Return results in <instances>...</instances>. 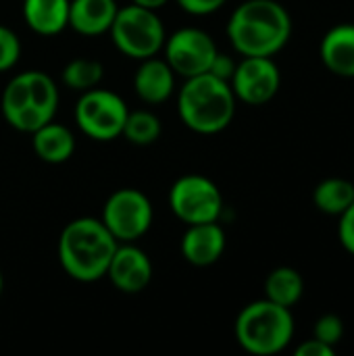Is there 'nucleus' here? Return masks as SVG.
<instances>
[{"mask_svg":"<svg viewBox=\"0 0 354 356\" xmlns=\"http://www.w3.org/2000/svg\"><path fill=\"white\" fill-rule=\"evenodd\" d=\"M292 35V17L277 0H246L227 21V38L242 56H275Z\"/></svg>","mask_w":354,"mask_h":356,"instance_id":"nucleus-1","label":"nucleus"},{"mask_svg":"<svg viewBox=\"0 0 354 356\" xmlns=\"http://www.w3.org/2000/svg\"><path fill=\"white\" fill-rule=\"evenodd\" d=\"M119 242L100 219L79 217L65 225L58 238V261L65 273L77 282L92 284L106 275Z\"/></svg>","mask_w":354,"mask_h":356,"instance_id":"nucleus-2","label":"nucleus"},{"mask_svg":"<svg viewBox=\"0 0 354 356\" xmlns=\"http://www.w3.org/2000/svg\"><path fill=\"white\" fill-rule=\"evenodd\" d=\"M177 113L192 131L219 134L234 121L236 94L230 81L211 73L188 77L177 94Z\"/></svg>","mask_w":354,"mask_h":356,"instance_id":"nucleus-3","label":"nucleus"},{"mask_svg":"<svg viewBox=\"0 0 354 356\" xmlns=\"http://www.w3.org/2000/svg\"><path fill=\"white\" fill-rule=\"evenodd\" d=\"M292 338V309L275 305L267 298L246 305L236 319V340L250 355H277L290 346Z\"/></svg>","mask_w":354,"mask_h":356,"instance_id":"nucleus-4","label":"nucleus"},{"mask_svg":"<svg viewBox=\"0 0 354 356\" xmlns=\"http://www.w3.org/2000/svg\"><path fill=\"white\" fill-rule=\"evenodd\" d=\"M108 33L119 52L136 60L156 56L167 40L163 21L156 10L138 6L134 2L117 10Z\"/></svg>","mask_w":354,"mask_h":356,"instance_id":"nucleus-5","label":"nucleus"},{"mask_svg":"<svg viewBox=\"0 0 354 356\" xmlns=\"http://www.w3.org/2000/svg\"><path fill=\"white\" fill-rule=\"evenodd\" d=\"M125 100L111 90H86L75 104V123L92 140L108 142L121 136L127 119Z\"/></svg>","mask_w":354,"mask_h":356,"instance_id":"nucleus-6","label":"nucleus"},{"mask_svg":"<svg viewBox=\"0 0 354 356\" xmlns=\"http://www.w3.org/2000/svg\"><path fill=\"white\" fill-rule=\"evenodd\" d=\"M169 207L186 225L219 221L223 213V196L215 181L204 175H184L169 190Z\"/></svg>","mask_w":354,"mask_h":356,"instance_id":"nucleus-7","label":"nucleus"},{"mask_svg":"<svg viewBox=\"0 0 354 356\" xmlns=\"http://www.w3.org/2000/svg\"><path fill=\"white\" fill-rule=\"evenodd\" d=\"M152 204L136 188H123L108 196L102 209V223L117 242H134L152 225Z\"/></svg>","mask_w":354,"mask_h":356,"instance_id":"nucleus-8","label":"nucleus"},{"mask_svg":"<svg viewBox=\"0 0 354 356\" xmlns=\"http://www.w3.org/2000/svg\"><path fill=\"white\" fill-rule=\"evenodd\" d=\"M163 50L165 60L169 63L173 73L186 79L209 73L211 63L219 52L215 40L198 27H184L173 31L165 40Z\"/></svg>","mask_w":354,"mask_h":356,"instance_id":"nucleus-9","label":"nucleus"},{"mask_svg":"<svg viewBox=\"0 0 354 356\" xmlns=\"http://www.w3.org/2000/svg\"><path fill=\"white\" fill-rule=\"evenodd\" d=\"M236 100L250 106L267 104L282 86V73L273 56H244L230 79Z\"/></svg>","mask_w":354,"mask_h":356,"instance_id":"nucleus-10","label":"nucleus"},{"mask_svg":"<svg viewBox=\"0 0 354 356\" xmlns=\"http://www.w3.org/2000/svg\"><path fill=\"white\" fill-rule=\"evenodd\" d=\"M106 277L119 292L140 294L152 282V263L142 248L123 242V246H117L108 263Z\"/></svg>","mask_w":354,"mask_h":356,"instance_id":"nucleus-11","label":"nucleus"},{"mask_svg":"<svg viewBox=\"0 0 354 356\" xmlns=\"http://www.w3.org/2000/svg\"><path fill=\"white\" fill-rule=\"evenodd\" d=\"M2 115L6 123L19 131L33 134L42 125L54 119L52 113L33 104L25 73L15 75L2 92Z\"/></svg>","mask_w":354,"mask_h":356,"instance_id":"nucleus-12","label":"nucleus"},{"mask_svg":"<svg viewBox=\"0 0 354 356\" xmlns=\"http://www.w3.org/2000/svg\"><path fill=\"white\" fill-rule=\"evenodd\" d=\"M225 252V232L217 221L188 225L182 238V257L194 267H209Z\"/></svg>","mask_w":354,"mask_h":356,"instance_id":"nucleus-13","label":"nucleus"},{"mask_svg":"<svg viewBox=\"0 0 354 356\" xmlns=\"http://www.w3.org/2000/svg\"><path fill=\"white\" fill-rule=\"evenodd\" d=\"M134 90L146 104H161L175 90V73L165 58H144L134 75Z\"/></svg>","mask_w":354,"mask_h":356,"instance_id":"nucleus-14","label":"nucleus"},{"mask_svg":"<svg viewBox=\"0 0 354 356\" xmlns=\"http://www.w3.org/2000/svg\"><path fill=\"white\" fill-rule=\"evenodd\" d=\"M321 63L338 77H354V23L334 25L319 46Z\"/></svg>","mask_w":354,"mask_h":356,"instance_id":"nucleus-15","label":"nucleus"},{"mask_svg":"<svg viewBox=\"0 0 354 356\" xmlns=\"http://www.w3.org/2000/svg\"><path fill=\"white\" fill-rule=\"evenodd\" d=\"M117 10L115 0H69V27L81 35H102L111 29Z\"/></svg>","mask_w":354,"mask_h":356,"instance_id":"nucleus-16","label":"nucleus"},{"mask_svg":"<svg viewBox=\"0 0 354 356\" xmlns=\"http://www.w3.org/2000/svg\"><path fill=\"white\" fill-rule=\"evenodd\" d=\"M23 19L40 35H56L69 27V0H23Z\"/></svg>","mask_w":354,"mask_h":356,"instance_id":"nucleus-17","label":"nucleus"},{"mask_svg":"<svg viewBox=\"0 0 354 356\" xmlns=\"http://www.w3.org/2000/svg\"><path fill=\"white\" fill-rule=\"evenodd\" d=\"M33 150L44 163L61 165L73 156L75 138L69 127L48 121L46 125L33 131Z\"/></svg>","mask_w":354,"mask_h":356,"instance_id":"nucleus-18","label":"nucleus"},{"mask_svg":"<svg viewBox=\"0 0 354 356\" xmlns=\"http://www.w3.org/2000/svg\"><path fill=\"white\" fill-rule=\"evenodd\" d=\"M303 294H305L303 275L292 267H277L265 280V298L286 309L298 305Z\"/></svg>","mask_w":354,"mask_h":356,"instance_id":"nucleus-19","label":"nucleus"},{"mask_svg":"<svg viewBox=\"0 0 354 356\" xmlns=\"http://www.w3.org/2000/svg\"><path fill=\"white\" fill-rule=\"evenodd\" d=\"M313 202L321 213L340 217L354 202V181L342 177H328L319 181L313 192Z\"/></svg>","mask_w":354,"mask_h":356,"instance_id":"nucleus-20","label":"nucleus"},{"mask_svg":"<svg viewBox=\"0 0 354 356\" xmlns=\"http://www.w3.org/2000/svg\"><path fill=\"white\" fill-rule=\"evenodd\" d=\"M161 131H163V127H161V121L154 113L136 111V113H127L121 136H125V140L129 144L150 146L161 138Z\"/></svg>","mask_w":354,"mask_h":356,"instance_id":"nucleus-21","label":"nucleus"},{"mask_svg":"<svg viewBox=\"0 0 354 356\" xmlns=\"http://www.w3.org/2000/svg\"><path fill=\"white\" fill-rule=\"evenodd\" d=\"M102 77H104V67H102V63H98L94 58H73L63 69L65 86H69L71 90H77V92L98 88Z\"/></svg>","mask_w":354,"mask_h":356,"instance_id":"nucleus-22","label":"nucleus"},{"mask_svg":"<svg viewBox=\"0 0 354 356\" xmlns=\"http://www.w3.org/2000/svg\"><path fill=\"white\" fill-rule=\"evenodd\" d=\"M313 334L319 342L323 344H330V346H338L344 338V321L334 315V313H328V315H321L317 321H315V327H313Z\"/></svg>","mask_w":354,"mask_h":356,"instance_id":"nucleus-23","label":"nucleus"},{"mask_svg":"<svg viewBox=\"0 0 354 356\" xmlns=\"http://www.w3.org/2000/svg\"><path fill=\"white\" fill-rule=\"evenodd\" d=\"M21 56V42L13 29L0 25V73L13 69Z\"/></svg>","mask_w":354,"mask_h":356,"instance_id":"nucleus-24","label":"nucleus"},{"mask_svg":"<svg viewBox=\"0 0 354 356\" xmlns=\"http://www.w3.org/2000/svg\"><path fill=\"white\" fill-rule=\"evenodd\" d=\"M338 240L344 246L346 252L354 257V202L340 215L338 223Z\"/></svg>","mask_w":354,"mask_h":356,"instance_id":"nucleus-25","label":"nucleus"},{"mask_svg":"<svg viewBox=\"0 0 354 356\" xmlns=\"http://www.w3.org/2000/svg\"><path fill=\"white\" fill-rule=\"evenodd\" d=\"M227 0H177V4L190 15H211L219 10Z\"/></svg>","mask_w":354,"mask_h":356,"instance_id":"nucleus-26","label":"nucleus"},{"mask_svg":"<svg viewBox=\"0 0 354 356\" xmlns=\"http://www.w3.org/2000/svg\"><path fill=\"white\" fill-rule=\"evenodd\" d=\"M236 65H238V63H236L230 54L217 52V54H215V58H213V63H211L209 73H211V75H215V77H219V79L230 81V79H232V75H234V71H236Z\"/></svg>","mask_w":354,"mask_h":356,"instance_id":"nucleus-27","label":"nucleus"},{"mask_svg":"<svg viewBox=\"0 0 354 356\" xmlns=\"http://www.w3.org/2000/svg\"><path fill=\"white\" fill-rule=\"evenodd\" d=\"M334 355H336V348H334V346H330V344L319 342L317 338L307 340V342H303V344L296 348V356H334Z\"/></svg>","mask_w":354,"mask_h":356,"instance_id":"nucleus-28","label":"nucleus"},{"mask_svg":"<svg viewBox=\"0 0 354 356\" xmlns=\"http://www.w3.org/2000/svg\"><path fill=\"white\" fill-rule=\"evenodd\" d=\"M131 2L138 4V6L150 8V10H159V8H163L169 0H131Z\"/></svg>","mask_w":354,"mask_h":356,"instance_id":"nucleus-29","label":"nucleus"},{"mask_svg":"<svg viewBox=\"0 0 354 356\" xmlns=\"http://www.w3.org/2000/svg\"><path fill=\"white\" fill-rule=\"evenodd\" d=\"M2 290H4V277H2V271H0V296H2Z\"/></svg>","mask_w":354,"mask_h":356,"instance_id":"nucleus-30","label":"nucleus"}]
</instances>
